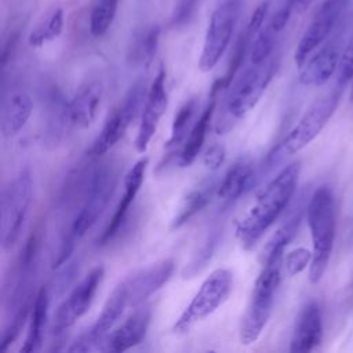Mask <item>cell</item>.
Instances as JSON below:
<instances>
[{
    "mask_svg": "<svg viewBox=\"0 0 353 353\" xmlns=\"http://www.w3.org/2000/svg\"><path fill=\"white\" fill-rule=\"evenodd\" d=\"M299 170V163L288 164L258 193L255 203L236 228L243 250H252L285 210L295 192Z\"/></svg>",
    "mask_w": 353,
    "mask_h": 353,
    "instance_id": "6da1fadb",
    "label": "cell"
},
{
    "mask_svg": "<svg viewBox=\"0 0 353 353\" xmlns=\"http://www.w3.org/2000/svg\"><path fill=\"white\" fill-rule=\"evenodd\" d=\"M277 70V61L269 58L263 63H251L237 72L222 102L221 112L215 121V132L225 134L243 119L259 101Z\"/></svg>",
    "mask_w": 353,
    "mask_h": 353,
    "instance_id": "7a4b0ae2",
    "label": "cell"
},
{
    "mask_svg": "<svg viewBox=\"0 0 353 353\" xmlns=\"http://www.w3.org/2000/svg\"><path fill=\"white\" fill-rule=\"evenodd\" d=\"M306 216L313 243V258L309 266V281L316 284L321 280L327 269L336 230L335 200L328 186L323 185L314 190L306 208Z\"/></svg>",
    "mask_w": 353,
    "mask_h": 353,
    "instance_id": "3957f363",
    "label": "cell"
},
{
    "mask_svg": "<svg viewBox=\"0 0 353 353\" xmlns=\"http://www.w3.org/2000/svg\"><path fill=\"white\" fill-rule=\"evenodd\" d=\"M281 263L283 259L262 262V269L254 283L245 313L240 323L239 338L243 345L255 343L270 319L274 296L281 281Z\"/></svg>",
    "mask_w": 353,
    "mask_h": 353,
    "instance_id": "277c9868",
    "label": "cell"
},
{
    "mask_svg": "<svg viewBox=\"0 0 353 353\" xmlns=\"http://www.w3.org/2000/svg\"><path fill=\"white\" fill-rule=\"evenodd\" d=\"M233 288V273L218 268L205 277L200 288L174 324V334H186L197 321L211 316L228 299Z\"/></svg>",
    "mask_w": 353,
    "mask_h": 353,
    "instance_id": "5b68a950",
    "label": "cell"
},
{
    "mask_svg": "<svg viewBox=\"0 0 353 353\" xmlns=\"http://www.w3.org/2000/svg\"><path fill=\"white\" fill-rule=\"evenodd\" d=\"M341 94L342 91L335 88L330 94L323 95L313 102L276 150L269 154V160H280L281 157L295 154L307 146L321 132L336 110Z\"/></svg>",
    "mask_w": 353,
    "mask_h": 353,
    "instance_id": "8992f818",
    "label": "cell"
},
{
    "mask_svg": "<svg viewBox=\"0 0 353 353\" xmlns=\"http://www.w3.org/2000/svg\"><path fill=\"white\" fill-rule=\"evenodd\" d=\"M33 183L28 168L21 170L1 193V244L10 250L21 236L32 203Z\"/></svg>",
    "mask_w": 353,
    "mask_h": 353,
    "instance_id": "52a82bcc",
    "label": "cell"
},
{
    "mask_svg": "<svg viewBox=\"0 0 353 353\" xmlns=\"http://www.w3.org/2000/svg\"><path fill=\"white\" fill-rule=\"evenodd\" d=\"M243 3L244 0H222L212 11L199 58L201 72L214 69L225 54L236 29Z\"/></svg>",
    "mask_w": 353,
    "mask_h": 353,
    "instance_id": "ba28073f",
    "label": "cell"
},
{
    "mask_svg": "<svg viewBox=\"0 0 353 353\" xmlns=\"http://www.w3.org/2000/svg\"><path fill=\"white\" fill-rule=\"evenodd\" d=\"M117 168L113 164H102L92 171L84 204L70 226V232L77 239L83 237L95 225L108 207L117 185Z\"/></svg>",
    "mask_w": 353,
    "mask_h": 353,
    "instance_id": "9c48e42d",
    "label": "cell"
},
{
    "mask_svg": "<svg viewBox=\"0 0 353 353\" xmlns=\"http://www.w3.org/2000/svg\"><path fill=\"white\" fill-rule=\"evenodd\" d=\"M145 81L134 83L123 101L108 116L99 135L92 142L88 154L102 156L109 152L127 132L128 127L137 119L145 98Z\"/></svg>",
    "mask_w": 353,
    "mask_h": 353,
    "instance_id": "30bf717a",
    "label": "cell"
},
{
    "mask_svg": "<svg viewBox=\"0 0 353 353\" xmlns=\"http://www.w3.org/2000/svg\"><path fill=\"white\" fill-rule=\"evenodd\" d=\"M103 266H95L57 307L52 320V332L55 336H61L88 312L103 280Z\"/></svg>",
    "mask_w": 353,
    "mask_h": 353,
    "instance_id": "8fae6325",
    "label": "cell"
},
{
    "mask_svg": "<svg viewBox=\"0 0 353 353\" xmlns=\"http://www.w3.org/2000/svg\"><path fill=\"white\" fill-rule=\"evenodd\" d=\"M350 1L352 0H324L320 4L296 46L294 59L298 68H301L309 55L328 37Z\"/></svg>",
    "mask_w": 353,
    "mask_h": 353,
    "instance_id": "7c38bea8",
    "label": "cell"
},
{
    "mask_svg": "<svg viewBox=\"0 0 353 353\" xmlns=\"http://www.w3.org/2000/svg\"><path fill=\"white\" fill-rule=\"evenodd\" d=\"M168 105V95L165 90V72L161 68L152 81L146 92L145 105L142 109L141 123L135 138V149L139 153L146 152L153 135L157 131L159 123L165 113Z\"/></svg>",
    "mask_w": 353,
    "mask_h": 353,
    "instance_id": "4fadbf2b",
    "label": "cell"
},
{
    "mask_svg": "<svg viewBox=\"0 0 353 353\" xmlns=\"http://www.w3.org/2000/svg\"><path fill=\"white\" fill-rule=\"evenodd\" d=\"M175 263L172 259H161L128 276L121 281L130 307H137L159 291L172 276Z\"/></svg>",
    "mask_w": 353,
    "mask_h": 353,
    "instance_id": "5bb4252c",
    "label": "cell"
},
{
    "mask_svg": "<svg viewBox=\"0 0 353 353\" xmlns=\"http://www.w3.org/2000/svg\"><path fill=\"white\" fill-rule=\"evenodd\" d=\"M152 319V307L149 305H139L137 309L117 327L110 335L105 336V346L102 350L108 352H124L138 345L146 335Z\"/></svg>",
    "mask_w": 353,
    "mask_h": 353,
    "instance_id": "9a60e30c",
    "label": "cell"
},
{
    "mask_svg": "<svg viewBox=\"0 0 353 353\" xmlns=\"http://www.w3.org/2000/svg\"><path fill=\"white\" fill-rule=\"evenodd\" d=\"M148 159L143 157L141 160H138L130 170L128 172L125 174L124 176V192H123V196L116 207V211L113 214V216L110 218L108 226L105 228V230L102 232V234L99 236L98 239V244L99 245H105L108 244L116 234L117 232L120 230L125 216H127V212L130 210V205L131 203L134 201V199L137 197L142 183H143V179H145V171H146V167H148Z\"/></svg>",
    "mask_w": 353,
    "mask_h": 353,
    "instance_id": "2e32d148",
    "label": "cell"
},
{
    "mask_svg": "<svg viewBox=\"0 0 353 353\" xmlns=\"http://www.w3.org/2000/svg\"><path fill=\"white\" fill-rule=\"evenodd\" d=\"M323 339L321 310L314 301L307 302L299 312L290 343L291 352H312Z\"/></svg>",
    "mask_w": 353,
    "mask_h": 353,
    "instance_id": "e0dca14e",
    "label": "cell"
},
{
    "mask_svg": "<svg viewBox=\"0 0 353 353\" xmlns=\"http://www.w3.org/2000/svg\"><path fill=\"white\" fill-rule=\"evenodd\" d=\"M341 47L328 41L299 68V81L303 85H323L336 72L341 59Z\"/></svg>",
    "mask_w": 353,
    "mask_h": 353,
    "instance_id": "ac0fdd59",
    "label": "cell"
},
{
    "mask_svg": "<svg viewBox=\"0 0 353 353\" xmlns=\"http://www.w3.org/2000/svg\"><path fill=\"white\" fill-rule=\"evenodd\" d=\"M33 112L32 95L25 88H14L4 95L1 105V134L12 138L26 125Z\"/></svg>",
    "mask_w": 353,
    "mask_h": 353,
    "instance_id": "d6986e66",
    "label": "cell"
},
{
    "mask_svg": "<svg viewBox=\"0 0 353 353\" xmlns=\"http://www.w3.org/2000/svg\"><path fill=\"white\" fill-rule=\"evenodd\" d=\"M102 92V85L97 80L83 83L68 105L69 121L80 128L90 127L97 119Z\"/></svg>",
    "mask_w": 353,
    "mask_h": 353,
    "instance_id": "ffe728a7",
    "label": "cell"
},
{
    "mask_svg": "<svg viewBox=\"0 0 353 353\" xmlns=\"http://www.w3.org/2000/svg\"><path fill=\"white\" fill-rule=\"evenodd\" d=\"M255 170L254 163L250 157L237 159L225 172L223 178L218 183L216 196L218 199L229 205L236 201L245 190H248L254 182Z\"/></svg>",
    "mask_w": 353,
    "mask_h": 353,
    "instance_id": "44dd1931",
    "label": "cell"
},
{
    "mask_svg": "<svg viewBox=\"0 0 353 353\" xmlns=\"http://www.w3.org/2000/svg\"><path fill=\"white\" fill-rule=\"evenodd\" d=\"M218 94L219 92H215V91L211 90L210 101H208L207 106L201 112L200 117L192 125V128L189 131V135L186 137V141L182 145V149L179 152L178 164L181 167L190 165L196 160V157L199 156V153H200V150L203 148V143L205 141V137H207V132H208L212 116H214Z\"/></svg>",
    "mask_w": 353,
    "mask_h": 353,
    "instance_id": "7402d4cb",
    "label": "cell"
},
{
    "mask_svg": "<svg viewBox=\"0 0 353 353\" xmlns=\"http://www.w3.org/2000/svg\"><path fill=\"white\" fill-rule=\"evenodd\" d=\"M48 306H50L48 290L46 287H41L34 295V299L32 301L29 328H28L23 345L21 346V352L30 353V352L40 350L46 327H47V320H48Z\"/></svg>",
    "mask_w": 353,
    "mask_h": 353,
    "instance_id": "603a6c76",
    "label": "cell"
},
{
    "mask_svg": "<svg viewBox=\"0 0 353 353\" xmlns=\"http://www.w3.org/2000/svg\"><path fill=\"white\" fill-rule=\"evenodd\" d=\"M218 182L215 178L207 179L201 182L197 188H194L182 201L178 212L175 214L171 222V230H176L182 228L186 222H189L196 214L204 210L214 196H216Z\"/></svg>",
    "mask_w": 353,
    "mask_h": 353,
    "instance_id": "cb8c5ba5",
    "label": "cell"
},
{
    "mask_svg": "<svg viewBox=\"0 0 353 353\" xmlns=\"http://www.w3.org/2000/svg\"><path fill=\"white\" fill-rule=\"evenodd\" d=\"M160 39V26H145L134 33L127 50V61L131 66H148L157 50Z\"/></svg>",
    "mask_w": 353,
    "mask_h": 353,
    "instance_id": "d4e9b609",
    "label": "cell"
},
{
    "mask_svg": "<svg viewBox=\"0 0 353 353\" xmlns=\"http://www.w3.org/2000/svg\"><path fill=\"white\" fill-rule=\"evenodd\" d=\"M197 106H199L197 98L192 97L186 99L175 113L174 121L171 125L170 138L165 142V149L168 153H174L182 143H185L186 137L189 134L188 131H190L192 128V121L197 110Z\"/></svg>",
    "mask_w": 353,
    "mask_h": 353,
    "instance_id": "484cf974",
    "label": "cell"
},
{
    "mask_svg": "<svg viewBox=\"0 0 353 353\" xmlns=\"http://www.w3.org/2000/svg\"><path fill=\"white\" fill-rule=\"evenodd\" d=\"M301 219H302V212L298 211L273 233V236L269 239L268 244L263 248L262 262L269 259H283L284 250L290 244V241L294 239L299 228Z\"/></svg>",
    "mask_w": 353,
    "mask_h": 353,
    "instance_id": "4316f807",
    "label": "cell"
},
{
    "mask_svg": "<svg viewBox=\"0 0 353 353\" xmlns=\"http://www.w3.org/2000/svg\"><path fill=\"white\" fill-rule=\"evenodd\" d=\"M221 229L216 228L214 229L204 240V243L201 244V247L199 248V251L193 255L192 261L185 266V269L182 270V277L183 279H193L197 273H200L208 263V261L212 258L219 240H221Z\"/></svg>",
    "mask_w": 353,
    "mask_h": 353,
    "instance_id": "83f0119b",
    "label": "cell"
},
{
    "mask_svg": "<svg viewBox=\"0 0 353 353\" xmlns=\"http://www.w3.org/2000/svg\"><path fill=\"white\" fill-rule=\"evenodd\" d=\"M119 0H97L90 14V32L95 37L103 36L114 21Z\"/></svg>",
    "mask_w": 353,
    "mask_h": 353,
    "instance_id": "f1b7e54d",
    "label": "cell"
},
{
    "mask_svg": "<svg viewBox=\"0 0 353 353\" xmlns=\"http://www.w3.org/2000/svg\"><path fill=\"white\" fill-rule=\"evenodd\" d=\"M63 29V11L61 8L54 10L48 18L39 25L29 36V44L32 47H41L43 44L55 40Z\"/></svg>",
    "mask_w": 353,
    "mask_h": 353,
    "instance_id": "f546056e",
    "label": "cell"
},
{
    "mask_svg": "<svg viewBox=\"0 0 353 353\" xmlns=\"http://www.w3.org/2000/svg\"><path fill=\"white\" fill-rule=\"evenodd\" d=\"M279 33L268 23L265 28L258 32L255 40H252L251 50H250V62L251 63H263L268 61L273 52L276 36Z\"/></svg>",
    "mask_w": 353,
    "mask_h": 353,
    "instance_id": "4dcf8cb0",
    "label": "cell"
},
{
    "mask_svg": "<svg viewBox=\"0 0 353 353\" xmlns=\"http://www.w3.org/2000/svg\"><path fill=\"white\" fill-rule=\"evenodd\" d=\"M30 309H32L30 303H25L12 312V317L3 332V338H1V343H0L1 350H7L8 346L12 345L14 341L18 338Z\"/></svg>",
    "mask_w": 353,
    "mask_h": 353,
    "instance_id": "1f68e13d",
    "label": "cell"
},
{
    "mask_svg": "<svg viewBox=\"0 0 353 353\" xmlns=\"http://www.w3.org/2000/svg\"><path fill=\"white\" fill-rule=\"evenodd\" d=\"M353 80V34L343 48L336 69V88L343 91L349 81Z\"/></svg>",
    "mask_w": 353,
    "mask_h": 353,
    "instance_id": "d6a6232c",
    "label": "cell"
},
{
    "mask_svg": "<svg viewBox=\"0 0 353 353\" xmlns=\"http://www.w3.org/2000/svg\"><path fill=\"white\" fill-rule=\"evenodd\" d=\"M312 258H313V252H310L307 248H303V247L290 251L283 261L287 274L295 276L301 273L307 265H310Z\"/></svg>",
    "mask_w": 353,
    "mask_h": 353,
    "instance_id": "836d02e7",
    "label": "cell"
},
{
    "mask_svg": "<svg viewBox=\"0 0 353 353\" xmlns=\"http://www.w3.org/2000/svg\"><path fill=\"white\" fill-rule=\"evenodd\" d=\"M226 150L225 146L219 142L211 143L203 154V163L210 171H216L225 161Z\"/></svg>",
    "mask_w": 353,
    "mask_h": 353,
    "instance_id": "e575fe53",
    "label": "cell"
},
{
    "mask_svg": "<svg viewBox=\"0 0 353 353\" xmlns=\"http://www.w3.org/2000/svg\"><path fill=\"white\" fill-rule=\"evenodd\" d=\"M285 3L292 6V8L303 10V8H306L312 3V0H285Z\"/></svg>",
    "mask_w": 353,
    "mask_h": 353,
    "instance_id": "d590c367",
    "label": "cell"
},
{
    "mask_svg": "<svg viewBox=\"0 0 353 353\" xmlns=\"http://www.w3.org/2000/svg\"><path fill=\"white\" fill-rule=\"evenodd\" d=\"M350 101L353 102V87H352V92H350Z\"/></svg>",
    "mask_w": 353,
    "mask_h": 353,
    "instance_id": "8d00e7d4",
    "label": "cell"
}]
</instances>
